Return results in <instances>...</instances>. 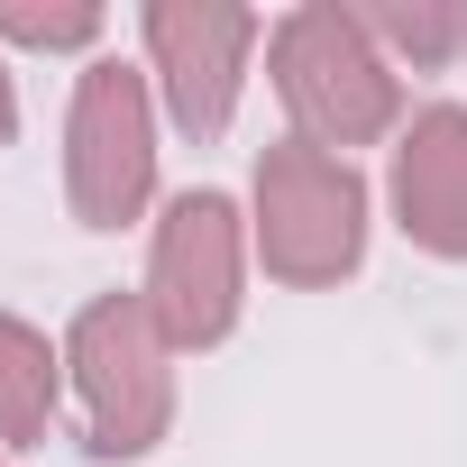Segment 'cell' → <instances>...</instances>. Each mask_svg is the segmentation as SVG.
I'll return each instance as SVG.
<instances>
[{"instance_id":"6da1fadb","label":"cell","mask_w":467,"mask_h":467,"mask_svg":"<svg viewBox=\"0 0 467 467\" xmlns=\"http://www.w3.org/2000/svg\"><path fill=\"white\" fill-rule=\"evenodd\" d=\"M275 92L294 101V119L312 129V147H358L394 119V74L367 37L358 10H294L275 28Z\"/></svg>"},{"instance_id":"7a4b0ae2","label":"cell","mask_w":467,"mask_h":467,"mask_svg":"<svg viewBox=\"0 0 467 467\" xmlns=\"http://www.w3.org/2000/svg\"><path fill=\"white\" fill-rule=\"evenodd\" d=\"M257 202H266V266L275 275H348L358 266V220H367V192L339 156H321L312 138L294 147H266L257 165Z\"/></svg>"},{"instance_id":"3957f363","label":"cell","mask_w":467,"mask_h":467,"mask_svg":"<svg viewBox=\"0 0 467 467\" xmlns=\"http://www.w3.org/2000/svg\"><path fill=\"white\" fill-rule=\"evenodd\" d=\"M156 147H147V92L129 65H92L74 92V211L92 229H119L147 202Z\"/></svg>"},{"instance_id":"277c9868","label":"cell","mask_w":467,"mask_h":467,"mask_svg":"<svg viewBox=\"0 0 467 467\" xmlns=\"http://www.w3.org/2000/svg\"><path fill=\"white\" fill-rule=\"evenodd\" d=\"M239 303V229L220 192H183L156 239V312L174 339H220Z\"/></svg>"},{"instance_id":"5b68a950","label":"cell","mask_w":467,"mask_h":467,"mask_svg":"<svg viewBox=\"0 0 467 467\" xmlns=\"http://www.w3.org/2000/svg\"><path fill=\"white\" fill-rule=\"evenodd\" d=\"M257 28L266 19H248V10H183V0L147 10V56H156V74L174 92V119L192 138H211L229 119V101H239V65H248Z\"/></svg>"},{"instance_id":"8992f818","label":"cell","mask_w":467,"mask_h":467,"mask_svg":"<svg viewBox=\"0 0 467 467\" xmlns=\"http://www.w3.org/2000/svg\"><path fill=\"white\" fill-rule=\"evenodd\" d=\"M74 348H83V376H92V440L101 449H147L156 421H165V385H156V348H147L138 303H101Z\"/></svg>"},{"instance_id":"52a82bcc","label":"cell","mask_w":467,"mask_h":467,"mask_svg":"<svg viewBox=\"0 0 467 467\" xmlns=\"http://www.w3.org/2000/svg\"><path fill=\"white\" fill-rule=\"evenodd\" d=\"M394 192H403V229L421 248L467 257V110L412 119L403 165H394Z\"/></svg>"},{"instance_id":"ba28073f","label":"cell","mask_w":467,"mask_h":467,"mask_svg":"<svg viewBox=\"0 0 467 467\" xmlns=\"http://www.w3.org/2000/svg\"><path fill=\"white\" fill-rule=\"evenodd\" d=\"M47 403H56V358H47V339L19 330V321H0V431L37 440V431H47Z\"/></svg>"},{"instance_id":"9c48e42d","label":"cell","mask_w":467,"mask_h":467,"mask_svg":"<svg viewBox=\"0 0 467 467\" xmlns=\"http://www.w3.org/2000/svg\"><path fill=\"white\" fill-rule=\"evenodd\" d=\"M367 37H385V47L440 65L449 47H467V10H367Z\"/></svg>"},{"instance_id":"30bf717a","label":"cell","mask_w":467,"mask_h":467,"mask_svg":"<svg viewBox=\"0 0 467 467\" xmlns=\"http://www.w3.org/2000/svg\"><path fill=\"white\" fill-rule=\"evenodd\" d=\"M0 37H19V47H83L101 37L92 10H0Z\"/></svg>"},{"instance_id":"8fae6325","label":"cell","mask_w":467,"mask_h":467,"mask_svg":"<svg viewBox=\"0 0 467 467\" xmlns=\"http://www.w3.org/2000/svg\"><path fill=\"white\" fill-rule=\"evenodd\" d=\"M0 138H10V83H0Z\"/></svg>"}]
</instances>
